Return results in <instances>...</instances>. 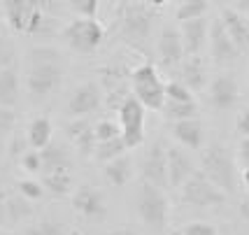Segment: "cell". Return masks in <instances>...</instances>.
<instances>
[{"label": "cell", "mask_w": 249, "mask_h": 235, "mask_svg": "<svg viewBox=\"0 0 249 235\" xmlns=\"http://www.w3.org/2000/svg\"><path fill=\"white\" fill-rule=\"evenodd\" d=\"M63 56L54 47H33L28 54V96L33 103L52 98L63 84Z\"/></svg>", "instance_id": "6da1fadb"}, {"label": "cell", "mask_w": 249, "mask_h": 235, "mask_svg": "<svg viewBox=\"0 0 249 235\" xmlns=\"http://www.w3.org/2000/svg\"><path fill=\"white\" fill-rule=\"evenodd\" d=\"M5 21L14 33L23 35H54V19L44 14L42 0H2Z\"/></svg>", "instance_id": "7a4b0ae2"}, {"label": "cell", "mask_w": 249, "mask_h": 235, "mask_svg": "<svg viewBox=\"0 0 249 235\" xmlns=\"http://www.w3.org/2000/svg\"><path fill=\"white\" fill-rule=\"evenodd\" d=\"M200 165H203L205 177H210L221 191L233 193L238 189V168H235L233 154L226 145L210 142L200 156Z\"/></svg>", "instance_id": "3957f363"}, {"label": "cell", "mask_w": 249, "mask_h": 235, "mask_svg": "<svg viewBox=\"0 0 249 235\" xmlns=\"http://www.w3.org/2000/svg\"><path fill=\"white\" fill-rule=\"evenodd\" d=\"M135 210H138L140 221L147 228H152L154 233L165 231L168 217H170V205H168V196L163 193L161 186L142 182L135 193Z\"/></svg>", "instance_id": "277c9868"}, {"label": "cell", "mask_w": 249, "mask_h": 235, "mask_svg": "<svg viewBox=\"0 0 249 235\" xmlns=\"http://www.w3.org/2000/svg\"><path fill=\"white\" fill-rule=\"evenodd\" d=\"M154 19H156V14L147 5H142V2H124L119 12L121 40L142 49L144 42L149 40V35H152Z\"/></svg>", "instance_id": "5b68a950"}, {"label": "cell", "mask_w": 249, "mask_h": 235, "mask_svg": "<svg viewBox=\"0 0 249 235\" xmlns=\"http://www.w3.org/2000/svg\"><path fill=\"white\" fill-rule=\"evenodd\" d=\"M128 79L130 86H133V96L138 98L147 109L161 112L163 103H165V84H163L156 65L152 61H144V63L130 70Z\"/></svg>", "instance_id": "8992f818"}, {"label": "cell", "mask_w": 249, "mask_h": 235, "mask_svg": "<svg viewBox=\"0 0 249 235\" xmlns=\"http://www.w3.org/2000/svg\"><path fill=\"white\" fill-rule=\"evenodd\" d=\"M61 40L65 42L68 49H72L75 54L89 56L93 54L105 40V28L96 21V19H84L79 17L75 21H70L61 31Z\"/></svg>", "instance_id": "52a82bcc"}, {"label": "cell", "mask_w": 249, "mask_h": 235, "mask_svg": "<svg viewBox=\"0 0 249 235\" xmlns=\"http://www.w3.org/2000/svg\"><path fill=\"white\" fill-rule=\"evenodd\" d=\"M182 200L196 210H210L226 203V191H221L203 170H196L194 177L182 186Z\"/></svg>", "instance_id": "ba28073f"}, {"label": "cell", "mask_w": 249, "mask_h": 235, "mask_svg": "<svg viewBox=\"0 0 249 235\" xmlns=\"http://www.w3.org/2000/svg\"><path fill=\"white\" fill-rule=\"evenodd\" d=\"M119 112V126H121V138L126 142L128 149H135L144 142V117H147V107L142 105L138 98L130 93L121 107Z\"/></svg>", "instance_id": "9c48e42d"}, {"label": "cell", "mask_w": 249, "mask_h": 235, "mask_svg": "<svg viewBox=\"0 0 249 235\" xmlns=\"http://www.w3.org/2000/svg\"><path fill=\"white\" fill-rule=\"evenodd\" d=\"M140 172H142V182L156 184L161 189L170 186V182H168V147H165L163 140H156L149 147V151L144 154Z\"/></svg>", "instance_id": "30bf717a"}, {"label": "cell", "mask_w": 249, "mask_h": 235, "mask_svg": "<svg viewBox=\"0 0 249 235\" xmlns=\"http://www.w3.org/2000/svg\"><path fill=\"white\" fill-rule=\"evenodd\" d=\"M207 42H210V54H212V58H214L217 65L235 63L238 56L242 54L238 49V44L231 40V35H228L226 26L221 21V17L210 21V37H207Z\"/></svg>", "instance_id": "8fae6325"}, {"label": "cell", "mask_w": 249, "mask_h": 235, "mask_svg": "<svg viewBox=\"0 0 249 235\" xmlns=\"http://www.w3.org/2000/svg\"><path fill=\"white\" fill-rule=\"evenodd\" d=\"M156 52L159 58L165 68H179L182 61L186 58V49H184V40H182V33L175 26H163L161 35H159V42H156Z\"/></svg>", "instance_id": "7c38bea8"}, {"label": "cell", "mask_w": 249, "mask_h": 235, "mask_svg": "<svg viewBox=\"0 0 249 235\" xmlns=\"http://www.w3.org/2000/svg\"><path fill=\"white\" fill-rule=\"evenodd\" d=\"M103 105V91L96 82H84L72 91V96L68 98V114L70 117H89L98 112V107Z\"/></svg>", "instance_id": "4fadbf2b"}, {"label": "cell", "mask_w": 249, "mask_h": 235, "mask_svg": "<svg viewBox=\"0 0 249 235\" xmlns=\"http://www.w3.org/2000/svg\"><path fill=\"white\" fill-rule=\"evenodd\" d=\"M72 207H75L77 214H82L84 219H91V221H100L107 214V205H105L103 193L98 191L96 186H89V184H82L72 193Z\"/></svg>", "instance_id": "5bb4252c"}, {"label": "cell", "mask_w": 249, "mask_h": 235, "mask_svg": "<svg viewBox=\"0 0 249 235\" xmlns=\"http://www.w3.org/2000/svg\"><path fill=\"white\" fill-rule=\"evenodd\" d=\"M238 98H240V89L233 75L221 72V75H217L212 79V84H210V103H212L214 109L226 112L231 107H235Z\"/></svg>", "instance_id": "9a60e30c"}, {"label": "cell", "mask_w": 249, "mask_h": 235, "mask_svg": "<svg viewBox=\"0 0 249 235\" xmlns=\"http://www.w3.org/2000/svg\"><path fill=\"white\" fill-rule=\"evenodd\" d=\"M196 172L191 156L182 147H168V182L173 189H182Z\"/></svg>", "instance_id": "2e32d148"}, {"label": "cell", "mask_w": 249, "mask_h": 235, "mask_svg": "<svg viewBox=\"0 0 249 235\" xmlns=\"http://www.w3.org/2000/svg\"><path fill=\"white\" fill-rule=\"evenodd\" d=\"M173 138L186 149L198 151L203 147V142H205V126H203V121L198 117L173 121Z\"/></svg>", "instance_id": "e0dca14e"}, {"label": "cell", "mask_w": 249, "mask_h": 235, "mask_svg": "<svg viewBox=\"0 0 249 235\" xmlns=\"http://www.w3.org/2000/svg\"><path fill=\"white\" fill-rule=\"evenodd\" d=\"M179 33H182V40H184L186 56L200 54L207 42V37H210V21H207L205 17L191 19V21H182Z\"/></svg>", "instance_id": "ac0fdd59"}, {"label": "cell", "mask_w": 249, "mask_h": 235, "mask_svg": "<svg viewBox=\"0 0 249 235\" xmlns=\"http://www.w3.org/2000/svg\"><path fill=\"white\" fill-rule=\"evenodd\" d=\"M221 21L226 26L231 40L238 44L240 52H249V21H247V17H245L240 10L226 7V10L221 12Z\"/></svg>", "instance_id": "d6986e66"}, {"label": "cell", "mask_w": 249, "mask_h": 235, "mask_svg": "<svg viewBox=\"0 0 249 235\" xmlns=\"http://www.w3.org/2000/svg\"><path fill=\"white\" fill-rule=\"evenodd\" d=\"M177 72H179V82H184L191 91H200L207 82V70H205V63H203V58L194 54V56H186L182 65L177 68Z\"/></svg>", "instance_id": "ffe728a7"}, {"label": "cell", "mask_w": 249, "mask_h": 235, "mask_svg": "<svg viewBox=\"0 0 249 235\" xmlns=\"http://www.w3.org/2000/svg\"><path fill=\"white\" fill-rule=\"evenodd\" d=\"M103 177H105V182L117 186V189L126 186L133 177V161L128 154H121L117 159L103 163Z\"/></svg>", "instance_id": "44dd1931"}, {"label": "cell", "mask_w": 249, "mask_h": 235, "mask_svg": "<svg viewBox=\"0 0 249 235\" xmlns=\"http://www.w3.org/2000/svg\"><path fill=\"white\" fill-rule=\"evenodd\" d=\"M72 168H61V170H49L42 172V186L52 196H58L63 198L72 191Z\"/></svg>", "instance_id": "7402d4cb"}, {"label": "cell", "mask_w": 249, "mask_h": 235, "mask_svg": "<svg viewBox=\"0 0 249 235\" xmlns=\"http://www.w3.org/2000/svg\"><path fill=\"white\" fill-rule=\"evenodd\" d=\"M19 103V72L17 65L0 72V105L14 107Z\"/></svg>", "instance_id": "603a6c76"}, {"label": "cell", "mask_w": 249, "mask_h": 235, "mask_svg": "<svg viewBox=\"0 0 249 235\" xmlns=\"http://www.w3.org/2000/svg\"><path fill=\"white\" fill-rule=\"evenodd\" d=\"M52 121L47 117H35L31 119L28 128H26V135H28V142H31L33 149H44L49 142H52Z\"/></svg>", "instance_id": "cb8c5ba5"}, {"label": "cell", "mask_w": 249, "mask_h": 235, "mask_svg": "<svg viewBox=\"0 0 249 235\" xmlns=\"http://www.w3.org/2000/svg\"><path fill=\"white\" fill-rule=\"evenodd\" d=\"M40 154H42V165H44L42 172L61 170V168H72V159H70V154L65 151L63 145L49 142L44 149H40Z\"/></svg>", "instance_id": "d4e9b609"}, {"label": "cell", "mask_w": 249, "mask_h": 235, "mask_svg": "<svg viewBox=\"0 0 249 235\" xmlns=\"http://www.w3.org/2000/svg\"><path fill=\"white\" fill-rule=\"evenodd\" d=\"M5 212H7V224H21L33 214V205L26 196L17 191L5 198Z\"/></svg>", "instance_id": "484cf974"}, {"label": "cell", "mask_w": 249, "mask_h": 235, "mask_svg": "<svg viewBox=\"0 0 249 235\" xmlns=\"http://www.w3.org/2000/svg\"><path fill=\"white\" fill-rule=\"evenodd\" d=\"M161 114L170 121H182V119L198 117V105L194 103H177V100H165L161 107Z\"/></svg>", "instance_id": "4316f807"}, {"label": "cell", "mask_w": 249, "mask_h": 235, "mask_svg": "<svg viewBox=\"0 0 249 235\" xmlns=\"http://www.w3.org/2000/svg\"><path fill=\"white\" fill-rule=\"evenodd\" d=\"M128 151V147H126V142H124V138H112V140H105V142H98L96 145V161H100V163H107V161L117 159V156H121V154H126Z\"/></svg>", "instance_id": "83f0119b"}, {"label": "cell", "mask_w": 249, "mask_h": 235, "mask_svg": "<svg viewBox=\"0 0 249 235\" xmlns=\"http://www.w3.org/2000/svg\"><path fill=\"white\" fill-rule=\"evenodd\" d=\"M70 233V228L63 224V221H58V219H42V221H35L31 224L23 235H68Z\"/></svg>", "instance_id": "f1b7e54d"}, {"label": "cell", "mask_w": 249, "mask_h": 235, "mask_svg": "<svg viewBox=\"0 0 249 235\" xmlns=\"http://www.w3.org/2000/svg\"><path fill=\"white\" fill-rule=\"evenodd\" d=\"M207 12V0H182V5L177 7L175 17L177 21H191V19H200Z\"/></svg>", "instance_id": "f546056e"}, {"label": "cell", "mask_w": 249, "mask_h": 235, "mask_svg": "<svg viewBox=\"0 0 249 235\" xmlns=\"http://www.w3.org/2000/svg\"><path fill=\"white\" fill-rule=\"evenodd\" d=\"M165 100H177V103H194V91L179 82V79H173L165 84Z\"/></svg>", "instance_id": "4dcf8cb0"}, {"label": "cell", "mask_w": 249, "mask_h": 235, "mask_svg": "<svg viewBox=\"0 0 249 235\" xmlns=\"http://www.w3.org/2000/svg\"><path fill=\"white\" fill-rule=\"evenodd\" d=\"M72 145L77 147V151L84 156V159H89V156H93L96 154V145H98V140H96V130L93 128H89L84 130L82 135H77L75 140H72Z\"/></svg>", "instance_id": "1f68e13d"}, {"label": "cell", "mask_w": 249, "mask_h": 235, "mask_svg": "<svg viewBox=\"0 0 249 235\" xmlns=\"http://www.w3.org/2000/svg\"><path fill=\"white\" fill-rule=\"evenodd\" d=\"M31 147V142H28V135H26V130H14L10 135V147H7V154H10V159H21L23 154L28 151Z\"/></svg>", "instance_id": "d6a6232c"}, {"label": "cell", "mask_w": 249, "mask_h": 235, "mask_svg": "<svg viewBox=\"0 0 249 235\" xmlns=\"http://www.w3.org/2000/svg\"><path fill=\"white\" fill-rule=\"evenodd\" d=\"M68 7L75 12L77 17L96 19L98 7H100V0H68Z\"/></svg>", "instance_id": "836d02e7"}, {"label": "cell", "mask_w": 249, "mask_h": 235, "mask_svg": "<svg viewBox=\"0 0 249 235\" xmlns=\"http://www.w3.org/2000/svg\"><path fill=\"white\" fill-rule=\"evenodd\" d=\"M96 140L98 142H105V140H112V138H119L121 135V126L117 121H112V119H103V121H98L96 126Z\"/></svg>", "instance_id": "e575fe53"}, {"label": "cell", "mask_w": 249, "mask_h": 235, "mask_svg": "<svg viewBox=\"0 0 249 235\" xmlns=\"http://www.w3.org/2000/svg\"><path fill=\"white\" fill-rule=\"evenodd\" d=\"M14 63H17V47H14L10 37L0 35V72L12 68Z\"/></svg>", "instance_id": "d590c367"}, {"label": "cell", "mask_w": 249, "mask_h": 235, "mask_svg": "<svg viewBox=\"0 0 249 235\" xmlns=\"http://www.w3.org/2000/svg\"><path fill=\"white\" fill-rule=\"evenodd\" d=\"M19 163H21V168L26 172H31V175H37V172L44 170L42 165V154H40V149H28L26 154H23L21 159H19Z\"/></svg>", "instance_id": "8d00e7d4"}, {"label": "cell", "mask_w": 249, "mask_h": 235, "mask_svg": "<svg viewBox=\"0 0 249 235\" xmlns=\"http://www.w3.org/2000/svg\"><path fill=\"white\" fill-rule=\"evenodd\" d=\"M14 126H17L14 107H2L0 105V140L12 135V133H14Z\"/></svg>", "instance_id": "74e56055"}, {"label": "cell", "mask_w": 249, "mask_h": 235, "mask_svg": "<svg viewBox=\"0 0 249 235\" xmlns=\"http://www.w3.org/2000/svg\"><path fill=\"white\" fill-rule=\"evenodd\" d=\"M17 191L26 196L28 200H40L44 196V186L37 182H33V180H19L17 182Z\"/></svg>", "instance_id": "f35d334b"}, {"label": "cell", "mask_w": 249, "mask_h": 235, "mask_svg": "<svg viewBox=\"0 0 249 235\" xmlns=\"http://www.w3.org/2000/svg\"><path fill=\"white\" fill-rule=\"evenodd\" d=\"M89 128H93V124L89 121V117H70V121L65 124V133H68L70 140H75L77 135H82Z\"/></svg>", "instance_id": "ab89813d"}, {"label": "cell", "mask_w": 249, "mask_h": 235, "mask_svg": "<svg viewBox=\"0 0 249 235\" xmlns=\"http://www.w3.org/2000/svg\"><path fill=\"white\" fill-rule=\"evenodd\" d=\"M182 231H184V235H219L217 226L205 224V221H191V224H186Z\"/></svg>", "instance_id": "60d3db41"}, {"label": "cell", "mask_w": 249, "mask_h": 235, "mask_svg": "<svg viewBox=\"0 0 249 235\" xmlns=\"http://www.w3.org/2000/svg\"><path fill=\"white\" fill-rule=\"evenodd\" d=\"M235 130L240 133V138H249V107H245L235 119Z\"/></svg>", "instance_id": "b9f144b4"}, {"label": "cell", "mask_w": 249, "mask_h": 235, "mask_svg": "<svg viewBox=\"0 0 249 235\" xmlns=\"http://www.w3.org/2000/svg\"><path fill=\"white\" fill-rule=\"evenodd\" d=\"M238 163L242 168H249V138H242L238 145Z\"/></svg>", "instance_id": "7bdbcfd3"}, {"label": "cell", "mask_w": 249, "mask_h": 235, "mask_svg": "<svg viewBox=\"0 0 249 235\" xmlns=\"http://www.w3.org/2000/svg\"><path fill=\"white\" fill-rule=\"evenodd\" d=\"M238 212H240V219H242V221H245V224L249 226V198H245V200H240Z\"/></svg>", "instance_id": "ee69618b"}, {"label": "cell", "mask_w": 249, "mask_h": 235, "mask_svg": "<svg viewBox=\"0 0 249 235\" xmlns=\"http://www.w3.org/2000/svg\"><path fill=\"white\" fill-rule=\"evenodd\" d=\"M7 224V212H5V200H0V226Z\"/></svg>", "instance_id": "f6af8a7d"}, {"label": "cell", "mask_w": 249, "mask_h": 235, "mask_svg": "<svg viewBox=\"0 0 249 235\" xmlns=\"http://www.w3.org/2000/svg\"><path fill=\"white\" fill-rule=\"evenodd\" d=\"M235 5L240 7V12H249V0H235Z\"/></svg>", "instance_id": "bcb514c9"}, {"label": "cell", "mask_w": 249, "mask_h": 235, "mask_svg": "<svg viewBox=\"0 0 249 235\" xmlns=\"http://www.w3.org/2000/svg\"><path fill=\"white\" fill-rule=\"evenodd\" d=\"M147 2H149L152 7H163V5H165V2H170V0H147Z\"/></svg>", "instance_id": "7dc6e473"}, {"label": "cell", "mask_w": 249, "mask_h": 235, "mask_svg": "<svg viewBox=\"0 0 249 235\" xmlns=\"http://www.w3.org/2000/svg\"><path fill=\"white\" fill-rule=\"evenodd\" d=\"M103 235H126V228H117V231H107V233Z\"/></svg>", "instance_id": "c3c4849f"}, {"label": "cell", "mask_w": 249, "mask_h": 235, "mask_svg": "<svg viewBox=\"0 0 249 235\" xmlns=\"http://www.w3.org/2000/svg\"><path fill=\"white\" fill-rule=\"evenodd\" d=\"M221 235H245V233H238V231H233V226H228V228Z\"/></svg>", "instance_id": "681fc988"}, {"label": "cell", "mask_w": 249, "mask_h": 235, "mask_svg": "<svg viewBox=\"0 0 249 235\" xmlns=\"http://www.w3.org/2000/svg\"><path fill=\"white\" fill-rule=\"evenodd\" d=\"M242 180H245V184H249V168H245V175H242Z\"/></svg>", "instance_id": "f907efd6"}, {"label": "cell", "mask_w": 249, "mask_h": 235, "mask_svg": "<svg viewBox=\"0 0 249 235\" xmlns=\"http://www.w3.org/2000/svg\"><path fill=\"white\" fill-rule=\"evenodd\" d=\"M126 235H140L138 231H133V228H126Z\"/></svg>", "instance_id": "816d5d0a"}, {"label": "cell", "mask_w": 249, "mask_h": 235, "mask_svg": "<svg viewBox=\"0 0 249 235\" xmlns=\"http://www.w3.org/2000/svg\"><path fill=\"white\" fill-rule=\"evenodd\" d=\"M0 235H19V233H12V231H0Z\"/></svg>", "instance_id": "f5cc1de1"}, {"label": "cell", "mask_w": 249, "mask_h": 235, "mask_svg": "<svg viewBox=\"0 0 249 235\" xmlns=\"http://www.w3.org/2000/svg\"><path fill=\"white\" fill-rule=\"evenodd\" d=\"M170 235H184V231H173Z\"/></svg>", "instance_id": "db71d44e"}, {"label": "cell", "mask_w": 249, "mask_h": 235, "mask_svg": "<svg viewBox=\"0 0 249 235\" xmlns=\"http://www.w3.org/2000/svg\"><path fill=\"white\" fill-rule=\"evenodd\" d=\"M68 235H82V233H79V231H70V233H68Z\"/></svg>", "instance_id": "11a10c76"}]
</instances>
